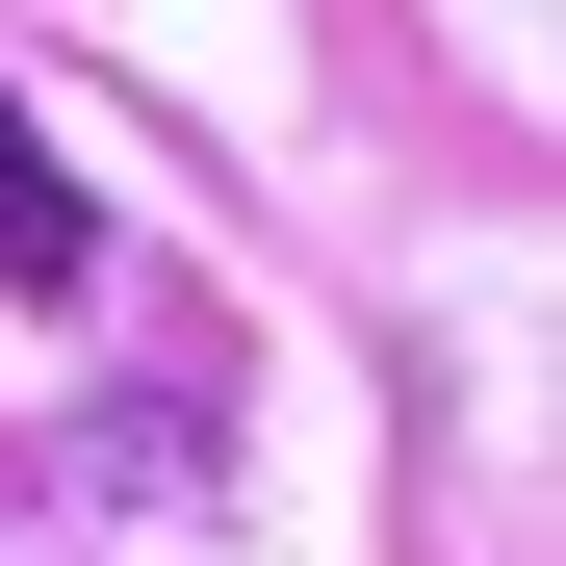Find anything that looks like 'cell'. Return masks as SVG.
Returning a JSON list of instances; mask_svg holds the SVG:
<instances>
[{
	"label": "cell",
	"mask_w": 566,
	"mask_h": 566,
	"mask_svg": "<svg viewBox=\"0 0 566 566\" xmlns=\"http://www.w3.org/2000/svg\"><path fill=\"white\" fill-rule=\"evenodd\" d=\"M104 232H77V180H52V129H27V77H0V283H77Z\"/></svg>",
	"instance_id": "1"
}]
</instances>
